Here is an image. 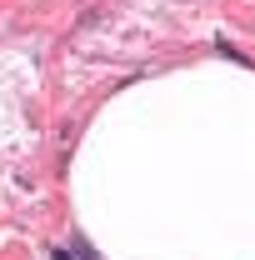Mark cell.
Listing matches in <instances>:
<instances>
[{
  "label": "cell",
  "instance_id": "1",
  "mask_svg": "<svg viewBox=\"0 0 255 260\" xmlns=\"http://www.w3.org/2000/svg\"><path fill=\"white\" fill-rule=\"evenodd\" d=\"M50 260H75V250H60V245H50Z\"/></svg>",
  "mask_w": 255,
  "mask_h": 260
}]
</instances>
